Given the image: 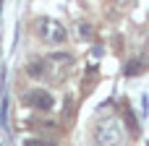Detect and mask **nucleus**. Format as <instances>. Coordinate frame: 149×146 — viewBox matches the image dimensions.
Listing matches in <instances>:
<instances>
[{
  "mask_svg": "<svg viewBox=\"0 0 149 146\" xmlns=\"http://www.w3.org/2000/svg\"><path fill=\"white\" fill-rule=\"evenodd\" d=\"M73 65V57L68 52H52L47 57H42V81H50V84H60L68 71Z\"/></svg>",
  "mask_w": 149,
  "mask_h": 146,
  "instance_id": "nucleus-1",
  "label": "nucleus"
},
{
  "mask_svg": "<svg viewBox=\"0 0 149 146\" xmlns=\"http://www.w3.org/2000/svg\"><path fill=\"white\" fill-rule=\"evenodd\" d=\"M34 31L39 34L42 42H50V44H63L68 39L65 26L60 21H55V18H47V16H42V18L34 21Z\"/></svg>",
  "mask_w": 149,
  "mask_h": 146,
  "instance_id": "nucleus-2",
  "label": "nucleus"
},
{
  "mask_svg": "<svg viewBox=\"0 0 149 146\" xmlns=\"http://www.w3.org/2000/svg\"><path fill=\"white\" fill-rule=\"evenodd\" d=\"M94 141H97V146H120L123 144V125H120V120L107 118V120L97 123Z\"/></svg>",
  "mask_w": 149,
  "mask_h": 146,
  "instance_id": "nucleus-3",
  "label": "nucleus"
},
{
  "mask_svg": "<svg viewBox=\"0 0 149 146\" xmlns=\"http://www.w3.org/2000/svg\"><path fill=\"white\" fill-rule=\"evenodd\" d=\"M24 104L31 110H39V112H50L55 107V97L47 89H29L24 94Z\"/></svg>",
  "mask_w": 149,
  "mask_h": 146,
  "instance_id": "nucleus-4",
  "label": "nucleus"
},
{
  "mask_svg": "<svg viewBox=\"0 0 149 146\" xmlns=\"http://www.w3.org/2000/svg\"><path fill=\"white\" fill-rule=\"evenodd\" d=\"M24 146H50V144H47V141H39V138H26Z\"/></svg>",
  "mask_w": 149,
  "mask_h": 146,
  "instance_id": "nucleus-5",
  "label": "nucleus"
}]
</instances>
